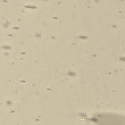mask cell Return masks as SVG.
I'll list each match as a JSON object with an SVG mask.
<instances>
[{"mask_svg":"<svg viewBox=\"0 0 125 125\" xmlns=\"http://www.w3.org/2000/svg\"><path fill=\"white\" fill-rule=\"evenodd\" d=\"M120 60L122 61H125V57L121 58H120Z\"/></svg>","mask_w":125,"mask_h":125,"instance_id":"1","label":"cell"}]
</instances>
